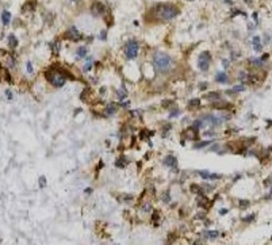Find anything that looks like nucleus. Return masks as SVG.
I'll list each match as a JSON object with an SVG mask.
<instances>
[{
	"label": "nucleus",
	"mask_w": 272,
	"mask_h": 245,
	"mask_svg": "<svg viewBox=\"0 0 272 245\" xmlns=\"http://www.w3.org/2000/svg\"><path fill=\"white\" fill-rule=\"evenodd\" d=\"M1 22H3L4 26L10 24V22H11V14H10V11L4 10V11L1 12Z\"/></svg>",
	"instance_id": "11"
},
{
	"label": "nucleus",
	"mask_w": 272,
	"mask_h": 245,
	"mask_svg": "<svg viewBox=\"0 0 272 245\" xmlns=\"http://www.w3.org/2000/svg\"><path fill=\"white\" fill-rule=\"evenodd\" d=\"M126 96V91L123 90V91H118V97L119 99H123V97Z\"/></svg>",
	"instance_id": "30"
},
{
	"label": "nucleus",
	"mask_w": 272,
	"mask_h": 245,
	"mask_svg": "<svg viewBox=\"0 0 272 245\" xmlns=\"http://www.w3.org/2000/svg\"><path fill=\"white\" fill-rule=\"evenodd\" d=\"M106 11H107V8L102 1H98V0H96V1H94V3L91 4V14L94 16H96V18L104 16L106 15Z\"/></svg>",
	"instance_id": "5"
},
{
	"label": "nucleus",
	"mask_w": 272,
	"mask_h": 245,
	"mask_svg": "<svg viewBox=\"0 0 272 245\" xmlns=\"http://www.w3.org/2000/svg\"><path fill=\"white\" fill-rule=\"evenodd\" d=\"M153 64L158 72L165 73V72L172 69V66H173V60L171 58L167 53H164V52H156L153 54Z\"/></svg>",
	"instance_id": "2"
},
{
	"label": "nucleus",
	"mask_w": 272,
	"mask_h": 245,
	"mask_svg": "<svg viewBox=\"0 0 272 245\" xmlns=\"http://www.w3.org/2000/svg\"><path fill=\"white\" fill-rule=\"evenodd\" d=\"M45 74H46L47 81L54 87H62L64 84H65V81H67V76L62 73L61 69L57 70V69H54V68H51V69L47 70Z\"/></svg>",
	"instance_id": "3"
},
{
	"label": "nucleus",
	"mask_w": 272,
	"mask_h": 245,
	"mask_svg": "<svg viewBox=\"0 0 272 245\" xmlns=\"http://www.w3.org/2000/svg\"><path fill=\"white\" fill-rule=\"evenodd\" d=\"M206 99H209V100H219L221 99V95H219V92H210L206 95Z\"/></svg>",
	"instance_id": "15"
},
{
	"label": "nucleus",
	"mask_w": 272,
	"mask_h": 245,
	"mask_svg": "<svg viewBox=\"0 0 272 245\" xmlns=\"http://www.w3.org/2000/svg\"><path fill=\"white\" fill-rule=\"evenodd\" d=\"M115 111H117V104H114V103L108 104L106 107V110H104V113H106L107 115H112V114H115Z\"/></svg>",
	"instance_id": "14"
},
{
	"label": "nucleus",
	"mask_w": 272,
	"mask_h": 245,
	"mask_svg": "<svg viewBox=\"0 0 272 245\" xmlns=\"http://www.w3.org/2000/svg\"><path fill=\"white\" fill-rule=\"evenodd\" d=\"M215 80H217L218 83H221V84H223V83L228 81V74H226L225 72H219V73L215 74Z\"/></svg>",
	"instance_id": "13"
},
{
	"label": "nucleus",
	"mask_w": 272,
	"mask_h": 245,
	"mask_svg": "<svg viewBox=\"0 0 272 245\" xmlns=\"http://www.w3.org/2000/svg\"><path fill=\"white\" fill-rule=\"evenodd\" d=\"M249 206V200H240V207L244 209V207H248Z\"/></svg>",
	"instance_id": "27"
},
{
	"label": "nucleus",
	"mask_w": 272,
	"mask_h": 245,
	"mask_svg": "<svg viewBox=\"0 0 272 245\" xmlns=\"http://www.w3.org/2000/svg\"><path fill=\"white\" fill-rule=\"evenodd\" d=\"M150 14L154 19L167 22V20L175 19L180 14V10H179L178 6H175L172 3H158L154 4L153 7L150 8Z\"/></svg>",
	"instance_id": "1"
},
{
	"label": "nucleus",
	"mask_w": 272,
	"mask_h": 245,
	"mask_svg": "<svg viewBox=\"0 0 272 245\" xmlns=\"http://www.w3.org/2000/svg\"><path fill=\"white\" fill-rule=\"evenodd\" d=\"M261 43H260V37H255L253 38V49L256 52H261Z\"/></svg>",
	"instance_id": "16"
},
{
	"label": "nucleus",
	"mask_w": 272,
	"mask_h": 245,
	"mask_svg": "<svg viewBox=\"0 0 272 245\" xmlns=\"http://www.w3.org/2000/svg\"><path fill=\"white\" fill-rule=\"evenodd\" d=\"M211 107H213V109H221V110L223 109L225 110V109H230L232 104H230V103H213Z\"/></svg>",
	"instance_id": "17"
},
{
	"label": "nucleus",
	"mask_w": 272,
	"mask_h": 245,
	"mask_svg": "<svg viewBox=\"0 0 272 245\" xmlns=\"http://www.w3.org/2000/svg\"><path fill=\"white\" fill-rule=\"evenodd\" d=\"M189 190H191V192H195V194H202V192H203V191H202V188L198 186V184H191Z\"/></svg>",
	"instance_id": "19"
},
{
	"label": "nucleus",
	"mask_w": 272,
	"mask_h": 245,
	"mask_svg": "<svg viewBox=\"0 0 272 245\" xmlns=\"http://www.w3.org/2000/svg\"><path fill=\"white\" fill-rule=\"evenodd\" d=\"M189 109H198L201 106V99H192V100L188 102Z\"/></svg>",
	"instance_id": "18"
},
{
	"label": "nucleus",
	"mask_w": 272,
	"mask_h": 245,
	"mask_svg": "<svg viewBox=\"0 0 272 245\" xmlns=\"http://www.w3.org/2000/svg\"><path fill=\"white\" fill-rule=\"evenodd\" d=\"M126 58L129 60H134L135 57L138 56V53H139V43L135 41V39H130V41H127L126 43Z\"/></svg>",
	"instance_id": "4"
},
{
	"label": "nucleus",
	"mask_w": 272,
	"mask_h": 245,
	"mask_svg": "<svg viewBox=\"0 0 272 245\" xmlns=\"http://www.w3.org/2000/svg\"><path fill=\"white\" fill-rule=\"evenodd\" d=\"M158 217H160V215H158L157 211H153V222H154V223H156V221H157Z\"/></svg>",
	"instance_id": "31"
},
{
	"label": "nucleus",
	"mask_w": 272,
	"mask_h": 245,
	"mask_svg": "<svg viewBox=\"0 0 272 245\" xmlns=\"http://www.w3.org/2000/svg\"><path fill=\"white\" fill-rule=\"evenodd\" d=\"M91 65H92V61H91V60H90V61H88L87 64H85V66H84V69H85V70H88V69H90V68H91Z\"/></svg>",
	"instance_id": "32"
},
{
	"label": "nucleus",
	"mask_w": 272,
	"mask_h": 245,
	"mask_svg": "<svg viewBox=\"0 0 272 245\" xmlns=\"http://www.w3.org/2000/svg\"><path fill=\"white\" fill-rule=\"evenodd\" d=\"M255 217H256V215H255V214H252V215H249V217L244 218V222H252L253 219H255Z\"/></svg>",
	"instance_id": "29"
},
{
	"label": "nucleus",
	"mask_w": 272,
	"mask_h": 245,
	"mask_svg": "<svg viewBox=\"0 0 272 245\" xmlns=\"http://www.w3.org/2000/svg\"><path fill=\"white\" fill-rule=\"evenodd\" d=\"M45 186H46V179H45V176H41L40 177V187L44 188Z\"/></svg>",
	"instance_id": "26"
},
{
	"label": "nucleus",
	"mask_w": 272,
	"mask_h": 245,
	"mask_svg": "<svg viewBox=\"0 0 272 245\" xmlns=\"http://www.w3.org/2000/svg\"><path fill=\"white\" fill-rule=\"evenodd\" d=\"M210 142L209 141H205V142H198V144L194 145V149H199V148H205V146H207Z\"/></svg>",
	"instance_id": "22"
},
{
	"label": "nucleus",
	"mask_w": 272,
	"mask_h": 245,
	"mask_svg": "<svg viewBox=\"0 0 272 245\" xmlns=\"http://www.w3.org/2000/svg\"><path fill=\"white\" fill-rule=\"evenodd\" d=\"M206 87H207V84H206V83H203V86H201V90H205Z\"/></svg>",
	"instance_id": "37"
},
{
	"label": "nucleus",
	"mask_w": 272,
	"mask_h": 245,
	"mask_svg": "<svg viewBox=\"0 0 272 245\" xmlns=\"http://www.w3.org/2000/svg\"><path fill=\"white\" fill-rule=\"evenodd\" d=\"M203 121L209 122L211 126H219V125H221V119H218L215 115H205Z\"/></svg>",
	"instance_id": "9"
},
{
	"label": "nucleus",
	"mask_w": 272,
	"mask_h": 245,
	"mask_svg": "<svg viewBox=\"0 0 272 245\" xmlns=\"http://www.w3.org/2000/svg\"><path fill=\"white\" fill-rule=\"evenodd\" d=\"M206 237L207 238H217L218 236H219V232H217V230H213V232H206Z\"/></svg>",
	"instance_id": "20"
},
{
	"label": "nucleus",
	"mask_w": 272,
	"mask_h": 245,
	"mask_svg": "<svg viewBox=\"0 0 272 245\" xmlns=\"http://www.w3.org/2000/svg\"><path fill=\"white\" fill-rule=\"evenodd\" d=\"M164 164H165L167 167L176 169V167H178V159L175 156H167L165 159H164Z\"/></svg>",
	"instance_id": "8"
},
{
	"label": "nucleus",
	"mask_w": 272,
	"mask_h": 245,
	"mask_svg": "<svg viewBox=\"0 0 272 245\" xmlns=\"http://www.w3.org/2000/svg\"><path fill=\"white\" fill-rule=\"evenodd\" d=\"M77 56H79V57H85V56H87V49H85V47H79Z\"/></svg>",
	"instance_id": "23"
},
{
	"label": "nucleus",
	"mask_w": 272,
	"mask_h": 245,
	"mask_svg": "<svg viewBox=\"0 0 272 245\" xmlns=\"http://www.w3.org/2000/svg\"><path fill=\"white\" fill-rule=\"evenodd\" d=\"M7 39H8V46H10V47L15 49V47L18 46V38H16L14 34H10Z\"/></svg>",
	"instance_id": "12"
},
{
	"label": "nucleus",
	"mask_w": 272,
	"mask_h": 245,
	"mask_svg": "<svg viewBox=\"0 0 272 245\" xmlns=\"http://www.w3.org/2000/svg\"><path fill=\"white\" fill-rule=\"evenodd\" d=\"M26 68H27V72H28V73H33V70H34V69H33V65H31V62H30V61L26 64Z\"/></svg>",
	"instance_id": "28"
},
{
	"label": "nucleus",
	"mask_w": 272,
	"mask_h": 245,
	"mask_svg": "<svg viewBox=\"0 0 272 245\" xmlns=\"http://www.w3.org/2000/svg\"><path fill=\"white\" fill-rule=\"evenodd\" d=\"M267 198H268V199H269V198H272V190H271V194H269L268 196H267Z\"/></svg>",
	"instance_id": "40"
},
{
	"label": "nucleus",
	"mask_w": 272,
	"mask_h": 245,
	"mask_svg": "<svg viewBox=\"0 0 272 245\" xmlns=\"http://www.w3.org/2000/svg\"><path fill=\"white\" fill-rule=\"evenodd\" d=\"M106 34H107L106 30H103L102 33H100V38H102V39H106Z\"/></svg>",
	"instance_id": "33"
},
{
	"label": "nucleus",
	"mask_w": 272,
	"mask_h": 245,
	"mask_svg": "<svg viewBox=\"0 0 272 245\" xmlns=\"http://www.w3.org/2000/svg\"><path fill=\"white\" fill-rule=\"evenodd\" d=\"M64 38L69 39V41H73V42H79L80 39L83 38V35H81V33L76 27H71V29H68L67 33L64 34Z\"/></svg>",
	"instance_id": "7"
},
{
	"label": "nucleus",
	"mask_w": 272,
	"mask_h": 245,
	"mask_svg": "<svg viewBox=\"0 0 272 245\" xmlns=\"http://www.w3.org/2000/svg\"><path fill=\"white\" fill-rule=\"evenodd\" d=\"M162 200L165 203H168L171 200V195H169V192L168 191H165V194H164V196H162Z\"/></svg>",
	"instance_id": "25"
},
{
	"label": "nucleus",
	"mask_w": 272,
	"mask_h": 245,
	"mask_svg": "<svg viewBox=\"0 0 272 245\" xmlns=\"http://www.w3.org/2000/svg\"><path fill=\"white\" fill-rule=\"evenodd\" d=\"M199 175L202 176V179H221L222 176L221 175H215V173H209V172H206V171H199L198 172Z\"/></svg>",
	"instance_id": "10"
},
{
	"label": "nucleus",
	"mask_w": 272,
	"mask_h": 245,
	"mask_svg": "<svg viewBox=\"0 0 272 245\" xmlns=\"http://www.w3.org/2000/svg\"><path fill=\"white\" fill-rule=\"evenodd\" d=\"M6 96H7L8 99H12V93H11V91H6Z\"/></svg>",
	"instance_id": "34"
},
{
	"label": "nucleus",
	"mask_w": 272,
	"mask_h": 245,
	"mask_svg": "<svg viewBox=\"0 0 272 245\" xmlns=\"http://www.w3.org/2000/svg\"><path fill=\"white\" fill-rule=\"evenodd\" d=\"M91 191H92L91 188H87V190H85V192H87V194H91Z\"/></svg>",
	"instance_id": "38"
},
{
	"label": "nucleus",
	"mask_w": 272,
	"mask_h": 245,
	"mask_svg": "<svg viewBox=\"0 0 272 245\" xmlns=\"http://www.w3.org/2000/svg\"><path fill=\"white\" fill-rule=\"evenodd\" d=\"M210 62H211L210 52H202L201 56H199V68L202 70H207L210 66Z\"/></svg>",
	"instance_id": "6"
},
{
	"label": "nucleus",
	"mask_w": 272,
	"mask_h": 245,
	"mask_svg": "<svg viewBox=\"0 0 272 245\" xmlns=\"http://www.w3.org/2000/svg\"><path fill=\"white\" fill-rule=\"evenodd\" d=\"M71 1H73V3H79V1H81V0H71Z\"/></svg>",
	"instance_id": "39"
},
{
	"label": "nucleus",
	"mask_w": 272,
	"mask_h": 245,
	"mask_svg": "<svg viewBox=\"0 0 272 245\" xmlns=\"http://www.w3.org/2000/svg\"><path fill=\"white\" fill-rule=\"evenodd\" d=\"M268 57H269L268 54H264V56H263V57H261V61H265V60L268 58Z\"/></svg>",
	"instance_id": "36"
},
{
	"label": "nucleus",
	"mask_w": 272,
	"mask_h": 245,
	"mask_svg": "<svg viewBox=\"0 0 272 245\" xmlns=\"http://www.w3.org/2000/svg\"><path fill=\"white\" fill-rule=\"evenodd\" d=\"M250 62H252V65H255V66H261V65H263V61H261V58H252V60H250Z\"/></svg>",
	"instance_id": "24"
},
{
	"label": "nucleus",
	"mask_w": 272,
	"mask_h": 245,
	"mask_svg": "<svg viewBox=\"0 0 272 245\" xmlns=\"http://www.w3.org/2000/svg\"><path fill=\"white\" fill-rule=\"evenodd\" d=\"M228 209H222V210H219V214H221V215H223V214H226V213H228Z\"/></svg>",
	"instance_id": "35"
},
{
	"label": "nucleus",
	"mask_w": 272,
	"mask_h": 245,
	"mask_svg": "<svg viewBox=\"0 0 272 245\" xmlns=\"http://www.w3.org/2000/svg\"><path fill=\"white\" fill-rule=\"evenodd\" d=\"M242 91H245V86L244 84H238V86L233 87L230 92H242Z\"/></svg>",
	"instance_id": "21"
}]
</instances>
